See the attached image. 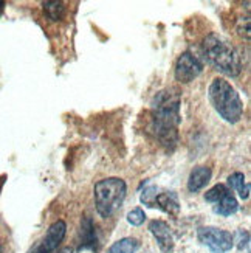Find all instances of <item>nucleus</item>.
<instances>
[{
  "label": "nucleus",
  "instance_id": "nucleus-1",
  "mask_svg": "<svg viewBox=\"0 0 251 253\" xmlns=\"http://www.w3.org/2000/svg\"><path fill=\"white\" fill-rule=\"evenodd\" d=\"M180 120V93L176 89L158 92L152 103L150 129L161 145L176 146Z\"/></svg>",
  "mask_w": 251,
  "mask_h": 253
},
{
  "label": "nucleus",
  "instance_id": "nucleus-2",
  "mask_svg": "<svg viewBox=\"0 0 251 253\" xmlns=\"http://www.w3.org/2000/svg\"><path fill=\"white\" fill-rule=\"evenodd\" d=\"M203 54L208 64L214 67V70L226 76L234 78L242 72V59L239 56L237 50L220 36L210 35L205 39Z\"/></svg>",
  "mask_w": 251,
  "mask_h": 253
},
{
  "label": "nucleus",
  "instance_id": "nucleus-3",
  "mask_svg": "<svg viewBox=\"0 0 251 253\" xmlns=\"http://www.w3.org/2000/svg\"><path fill=\"white\" fill-rule=\"evenodd\" d=\"M210 101L215 112L219 114L225 122L228 123H237L242 118L244 114V104L239 93L234 87L223 78H215L208 90Z\"/></svg>",
  "mask_w": 251,
  "mask_h": 253
},
{
  "label": "nucleus",
  "instance_id": "nucleus-4",
  "mask_svg": "<svg viewBox=\"0 0 251 253\" xmlns=\"http://www.w3.org/2000/svg\"><path fill=\"white\" fill-rule=\"evenodd\" d=\"M127 193L126 182L119 177H108L95 183L96 210L103 217H110L121 207Z\"/></svg>",
  "mask_w": 251,
  "mask_h": 253
},
{
  "label": "nucleus",
  "instance_id": "nucleus-5",
  "mask_svg": "<svg viewBox=\"0 0 251 253\" xmlns=\"http://www.w3.org/2000/svg\"><path fill=\"white\" fill-rule=\"evenodd\" d=\"M141 202L147 207H158L168 214L177 216L180 211V204L177 199V194L174 191H160L157 186H149L141 193Z\"/></svg>",
  "mask_w": 251,
  "mask_h": 253
},
{
  "label": "nucleus",
  "instance_id": "nucleus-6",
  "mask_svg": "<svg viewBox=\"0 0 251 253\" xmlns=\"http://www.w3.org/2000/svg\"><path fill=\"white\" fill-rule=\"evenodd\" d=\"M199 241L213 253H225L234 246V236L228 230L215 227H200L197 232Z\"/></svg>",
  "mask_w": 251,
  "mask_h": 253
},
{
  "label": "nucleus",
  "instance_id": "nucleus-7",
  "mask_svg": "<svg viewBox=\"0 0 251 253\" xmlns=\"http://www.w3.org/2000/svg\"><path fill=\"white\" fill-rule=\"evenodd\" d=\"M203 70V64L191 51H184L176 62V80L181 84L194 81Z\"/></svg>",
  "mask_w": 251,
  "mask_h": 253
},
{
  "label": "nucleus",
  "instance_id": "nucleus-8",
  "mask_svg": "<svg viewBox=\"0 0 251 253\" xmlns=\"http://www.w3.org/2000/svg\"><path fill=\"white\" fill-rule=\"evenodd\" d=\"M149 232L154 235V238L157 239L158 247L161 249V252H165V253L172 252V249H174V238H172L171 227L165 221H160V219L150 221L149 222Z\"/></svg>",
  "mask_w": 251,
  "mask_h": 253
},
{
  "label": "nucleus",
  "instance_id": "nucleus-9",
  "mask_svg": "<svg viewBox=\"0 0 251 253\" xmlns=\"http://www.w3.org/2000/svg\"><path fill=\"white\" fill-rule=\"evenodd\" d=\"M65 233H67V224L64 221H56L54 224H51L47 235L43 236L42 241H39L42 249L45 250V253H51L56 250L58 246L62 243Z\"/></svg>",
  "mask_w": 251,
  "mask_h": 253
},
{
  "label": "nucleus",
  "instance_id": "nucleus-10",
  "mask_svg": "<svg viewBox=\"0 0 251 253\" xmlns=\"http://www.w3.org/2000/svg\"><path fill=\"white\" fill-rule=\"evenodd\" d=\"M211 180V169L208 167H197L194 168L188 179V190L191 193H197L203 190L208 182Z\"/></svg>",
  "mask_w": 251,
  "mask_h": 253
},
{
  "label": "nucleus",
  "instance_id": "nucleus-11",
  "mask_svg": "<svg viewBox=\"0 0 251 253\" xmlns=\"http://www.w3.org/2000/svg\"><path fill=\"white\" fill-rule=\"evenodd\" d=\"M214 213L220 214V216H231L239 210V202L231 193V190H228L219 201H217L213 207Z\"/></svg>",
  "mask_w": 251,
  "mask_h": 253
},
{
  "label": "nucleus",
  "instance_id": "nucleus-12",
  "mask_svg": "<svg viewBox=\"0 0 251 253\" xmlns=\"http://www.w3.org/2000/svg\"><path fill=\"white\" fill-rule=\"evenodd\" d=\"M81 235H82V239H81V246L78 247V250H82V249H92L95 250L96 249V232H95V225H93V221L90 217H84L82 222H81Z\"/></svg>",
  "mask_w": 251,
  "mask_h": 253
},
{
  "label": "nucleus",
  "instance_id": "nucleus-13",
  "mask_svg": "<svg viewBox=\"0 0 251 253\" xmlns=\"http://www.w3.org/2000/svg\"><path fill=\"white\" fill-rule=\"evenodd\" d=\"M228 185L231 190H236L241 196V199L247 201L250 197V183L245 182V175L242 172H234L228 177Z\"/></svg>",
  "mask_w": 251,
  "mask_h": 253
},
{
  "label": "nucleus",
  "instance_id": "nucleus-14",
  "mask_svg": "<svg viewBox=\"0 0 251 253\" xmlns=\"http://www.w3.org/2000/svg\"><path fill=\"white\" fill-rule=\"evenodd\" d=\"M140 249V241L135 238H123L116 241L107 250V253H135Z\"/></svg>",
  "mask_w": 251,
  "mask_h": 253
},
{
  "label": "nucleus",
  "instance_id": "nucleus-15",
  "mask_svg": "<svg viewBox=\"0 0 251 253\" xmlns=\"http://www.w3.org/2000/svg\"><path fill=\"white\" fill-rule=\"evenodd\" d=\"M43 11L48 19H51L53 22H59L65 17V3L64 2H58V0H53V2H43Z\"/></svg>",
  "mask_w": 251,
  "mask_h": 253
},
{
  "label": "nucleus",
  "instance_id": "nucleus-16",
  "mask_svg": "<svg viewBox=\"0 0 251 253\" xmlns=\"http://www.w3.org/2000/svg\"><path fill=\"white\" fill-rule=\"evenodd\" d=\"M226 191H228L226 185H223V183H217V185L213 186L211 190H208V191L205 193V201H206V202H211V204H215Z\"/></svg>",
  "mask_w": 251,
  "mask_h": 253
},
{
  "label": "nucleus",
  "instance_id": "nucleus-17",
  "mask_svg": "<svg viewBox=\"0 0 251 253\" xmlns=\"http://www.w3.org/2000/svg\"><path fill=\"white\" fill-rule=\"evenodd\" d=\"M127 221H129L130 225L140 227L141 224L146 221V214H144L143 210H141V208H134L132 211L127 213Z\"/></svg>",
  "mask_w": 251,
  "mask_h": 253
},
{
  "label": "nucleus",
  "instance_id": "nucleus-18",
  "mask_svg": "<svg viewBox=\"0 0 251 253\" xmlns=\"http://www.w3.org/2000/svg\"><path fill=\"white\" fill-rule=\"evenodd\" d=\"M28 253H45V250L42 249V246H40V243H37V244H35L31 249H30V252Z\"/></svg>",
  "mask_w": 251,
  "mask_h": 253
},
{
  "label": "nucleus",
  "instance_id": "nucleus-19",
  "mask_svg": "<svg viewBox=\"0 0 251 253\" xmlns=\"http://www.w3.org/2000/svg\"><path fill=\"white\" fill-rule=\"evenodd\" d=\"M58 253H73V250H72L70 247H65V249H62V250H59Z\"/></svg>",
  "mask_w": 251,
  "mask_h": 253
},
{
  "label": "nucleus",
  "instance_id": "nucleus-20",
  "mask_svg": "<svg viewBox=\"0 0 251 253\" xmlns=\"http://www.w3.org/2000/svg\"><path fill=\"white\" fill-rule=\"evenodd\" d=\"M3 183H5V175H2V177H0V191H2V186H3Z\"/></svg>",
  "mask_w": 251,
  "mask_h": 253
},
{
  "label": "nucleus",
  "instance_id": "nucleus-21",
  "mask_svg": "<svg viewBox=\"0 0 251 253\" xmlns=\"http://www.w3.org/2000/svg\"><path fill=\"white\" fill-rule=\"evenodd\" d=\"M3 5H5L3 2H0V11H2V8H3Z\"/></svg>",
  "mask_w": 251,
  "mask_h": 253
},
{
  "label": "nucleus",
  "instance_id": "nucleus-22",
  "mask_svg": "<svg viewBox=\"0 0 251 253\" xmlns=\"http://www.w3.org/2000/svg\"><path fill=\"white\" fill-rule=\"evenodd\" d=\"M0 253H3V247H2V244H0Z\"/></svg>",
  "mask_w": 251,
  "mask_h": 253
}]
</instances>
